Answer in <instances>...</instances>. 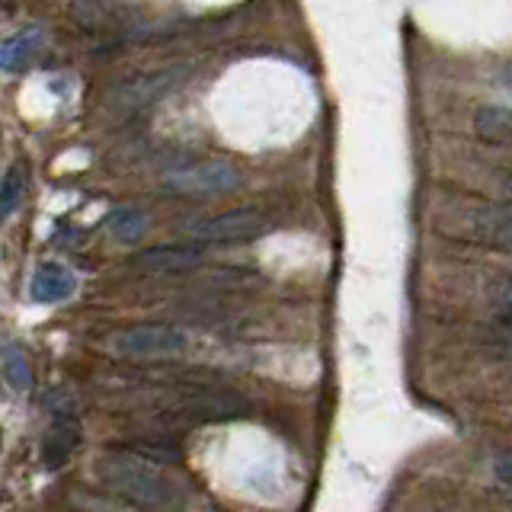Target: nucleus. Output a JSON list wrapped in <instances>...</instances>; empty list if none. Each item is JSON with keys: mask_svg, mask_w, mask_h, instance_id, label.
Segmentation results:
<instances>
[{"mask_svg": "<svg viewBox=\"0 0 512 512\" xmlns=\"http://www.w3.org/2000/svg\"><path fill=\"white\" fill-rule=\"evenodd\" d=\"M100 484L116 496L148 512H180L186 506V490L160 471L157 461L132 452H112L93 464Z\"/></svg>", "mask_w": 512, "mask_h": 512, "instance_id": "obj_1", "label": "nucleus"}, {"mask_svg": "<svg viewBox=\"0 0 512 512\" xmlns=\"http://www.w3.org/2000/svg\"><path fill=\"white\" fill-rule=\"evenodd\" d=\"M160 183L173 196H224L240 186V170L231 160H192L173 167Z\"/></svg>", "mask_w": 512, "mask_h": 512, "instance_id": "obj_2", "label": "nucleus"}, {"mask_svg": "<svg viewBox=\"0 0 512 512\" xmlns=\"http://www.w3.org/2000/svg\"><path fill=\"white\" fill-rule=\"evenodd\" d=\"M269 228L272 221L256 208H234V212L183 224V234L192 244H240V240L263 237Z\"/></svg>", "mask_w": 512, "mask_h": 512, "instance_id": "obj_3", "label": "nucleus"}, {"mask_svg": "<svg viewBox=\"0 0 512 512\" xmlns=\"http://www.w3.org/2000/svg\"><path fill=\"white\" fill-rule=\"evenodd\" d=\"M186 343H189V336L176 327L141 324V327H128L112 336L109 349L125 359H167V356H176V352H183Z\"/></svg>", "mask_w": 512, "mask_h": 512, "instance_id": "obj_4", "label": "nucleus"}, {"mask_svg": "<svg viewBox=\"0 0 512 512\" xmlns=\"http://www.w3.org/2000/svg\"><path fill=\"white\" fill-rule=\"evenodd\" d=\"M135 269L154 272V276H170V272H189L205 263L202 247H186V244H167V247H151L135 256Z\"/></svg>", "mask_w": 512, "mask_h": 512, "instance_id": "obj_5", "label": "nucleus"}, {"mask_svg": "<svg viewBox=\"0 0 512 512\" xmlns=\"http://www.w3.org/2000/svg\"><path fill=\"white\" fill-rule=\"evenodd\" d=\"M471 237L496 250H512V205H480L468 215Z\"/></svg>", "mask_w": 512, "mask_h": 512, "instance_id": "obj_6", "label": "nucleus"}, {"mask_svg": "<svg viewBox=\"0 0 512 512\" xmlns=\"http://www.w3.org/2000/svg\"><path fill=\"white\" fill-rule=\"evenodd\" d=\"M74 288H77L74 272H68L58 263H45V266L36 269V276H32L29 292H32V298H36L39 304H55V301L71 298Z\"/></svg>", "mask_w": 512, "mask_h": 512, "instance_id": "obj_7", "label": "nucleus"}, {"mask_svg": "<svg viewBox=\"0 0 512 512\" xmlns=\"http://www.w3.org/2000/svg\"><path fill=\"white\" fill-rule=\"evenodd\" d=\"M74 20L87 29H116L128 23V7L119 0H74Z\"/></svg>", "mask_w": 512, "mask_h": 512, "instance_id": "obj_8", "label": "nucleus"}, {"mask_svg": "<svg viewBox=\"0 0 512 512\" xmlns=\"http://www.w3.org/2000/svg\"><path fill=\"white\" fill-rule=\"evenodd\" d=\"M80 439V429H77V420L71 413H58L55 416V429H52V436L45 439L42 445V458L48 468H58V464L68 461V455L74 452V445Z\"/></svg>", "mask_w": 512, "mask_h": 512, "instance_id": "obj_9", "label": "nucleus"}, {"mask_svg": "<svg viewBox=\"0 0 512 512\" xmlns=\"http://www.w3.org/2000/svg\"><path fill=\"white\" fill-rule=\"evenodd\" d=\"M106 228L112 237L122 240V244H135V240H141L144 231H148V215H144L141 208H116V212L109 215Z\"/></svg>", "mask_w": 512, "mask_h": 512, "instance_id": "obj_10", "label": "nucleus"}, {"mask_svg": "<svg viewBox=\"0 0 512 512\" xmlns=\"http://www.w3.org/2000/svg\"><path fill=\"white\" fill-rule=\"evenodd\" d=\"M39 45H42L39 29H26V32H20V36L7 39L4 52H0V64H4V71H16V68H23V64H29L32 55L39 52Z\"/></svg>", "mask_w": 512, "mask_h": 512, "instance_id": "obj_11", "label": "nucleus"}, {"mask_svg": "<svg viewBox=\"0 0 512 512\" xmlns=\"http://www.w3.org/2000/svg\"><path fill=\"white\" fill-rule=\"evenodd\" d=\"M477 135L493 144L512 141V109H480L474 119Z\"/></svg>", "mask_w": 512, "mask_h": 512, "instance_id": "obj_12", "label": "nucleus"}, {"mask_svg": "<svg viewBox=\"0 0 512 512\" xmlns=\"http://www.w3.org/2000/svg\"><path fill=\"white\" fill-rule=\"evenodd\" d=\"M4 378L13 391H32V368L23 356V349H16V346H7L4 349Z\"/></svg>", "mask_w": 512, "mask_h": 512, "instance_id": "obj_13", "label": "nucleus"}, {"mask_svg": "<svg viewBox=\"0 0 512 512\" xmlns=\"http://www.w3.org/2000/svg\"><path fill=\"white\" fill-rule=\"evenodd\" d=\"M26 192V170L23 167H10L4 173V186H0V215L10 218L16 212V205L23 202Z\"/></svg>", "mask_w": 512, "mask_h": 512, "instance_id": "obj_14", "label": "nucleus"}, {"mask_svg": "<svg viewBox=\"0 0 512 512\" xmlns=\"http://www.w3.org/2000/svg\"><path fill=\"white\" fill-rule=\"evenodd\" d=\"M125 452H132V455H141V458H148V461H157V464H176L180 461V448L170 445V442H148V439H138V442H128L125 445Z\"/></svg>", "mask_w": 512, "mask_h": 512, "instance_id": "obj_15", "label": "nucleus"}, {"mask_svg": "<svg viewBox=\"0 0 512 512\" xmlns=\"http://www.w3.org/2000/svg\"><path fill=\"white\" fill-rule=\"evenodd\" d=\"M493 474H496V480H500L503 487L512 490V452L496 455V461H493Z\"/></svg>", "mask_w": 512, "mask_h": 512, "instance_id": "obj_16", "label": "nucleus"}, {"mask_svg": "<svg viewBox=\"0 0 512 512\" xmlns=\"http://www.w3.org/2000/svg\"><path fill=\"white\" fill-rule=\"evenodd\" d=\"M503 192H506V199L512 202V173H509L506 180H503Z\"/></svg>", "mask_w": 512, "mask_h": 512, "instance_id": "obj_17", "label": "nucleus"}]
</instances>
